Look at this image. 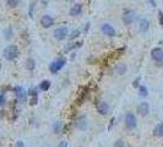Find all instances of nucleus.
I'll return each mask as SVG.
<instances>
[{"instance_id":"obj_39","label":"nucleus","mask_w":163,"mask_h":147,"mask_svg":"<svg viewBox=\"0 0 163 147\" xmlns=\"http://www.w3.org/2000/svg\"><path fill=\"white\" fill-rule=\"evenodd\" d=\"M162 1H163V0H162Z\"/></svg>"},{"instance_id":"obj_19","label":"nucleus","mask_w":163,"mask_h":147,"mask_svg":"<svg viewBox=\"0 0 163 147\" xmlns=\"http://www.w3.org/2000/svg\"><path fill=\"white\" fill-rule=\"evenodd\" d=\"M49 87H50V82H49V81H43L42 84L39 85V88H40L42 91H48Z\"/></svg>"},{"instance_id":"obj_32","label":"nucleus","mask_w":163,"mask_h":147,"mask_svg":"<svg viewBox=\"0 0 163 147\" xmlns=\"http://www.w3.org/2000/svg\"><path fill=\"white\" fill-rule=\"evenodd\" d=\"M15 147H25V145H23L22 141H19V142L16 144V146H15Z\"/></svg>"},{"instance_id":"obj_34","label":"nucleus","mask_w":163,"mask_h":147,"mask_svg":"<svg viewBox=\"0 0 163 147\" xmlns=\"http://www.w3.org/2000/svg\"><path fill=\"white\" fill-rule=\"evenodd\" d=\"M139 81H140L139 79H137V80H135V81H134V87H137V86H139Z\"/></svg>"},{"instance_id":"obj_35","label":"nucleus","mask_w":163,"mask_h":147,"mask_svg":"<svg viewBox=\"0 0 163 147\" xmlns=\"http://www.w3.org/2000/svg\"><path fill=\"white\" fill-rule=\"evenodd\" d=\"M88 29H90V23H87L86 27H85V32L87 33V32H88Z\"/></svg>"},{"instance_id":"obj_11","label":"nucleus","mask_w":163,"mask_h":147,"mask_svg":"<svg viewBox=\"0 0 163 147\" xmlns=\"http://www.w3.org/2000/svg\"><path fill=\"white\" fill-rule=\"evenodd\" d=\"M81 13H82V5L81 4H75V5H72V8L70 9V16H72V17L81 15Z\"/></svg>"},{"instance_id":"obj_28","label":"nucleus","mask_w":163,"mask_h":147,"mask_svg":"<svg viewBox=\"0 0 163 147\" xmlns=\"http://www.w3.org/2000/svg\"><path fill=\"white\" fill-rule=\"evenodd\" d=\"M5 104V93H1L0 95V105H4Z\"/></svg>"},{"instance_id":"obj_15","label":"nucleus","mask_w":163,"mask_h":147,"mask_svg":"<svg viewBox=\"0 0 163 147\" xmlns=\"http://www.w3.org/2000/svg\"><path fill=\"white\" fill-rule=\"evenodd\" d=\"M155 135L156 136H160V137H163V123L158 124L155 129Z\"/></svg>"},{"instance_id":"obj_31","label":"nucleus","mask_w":163,"mask_h":147,"mask_svg":"<svg viewBox=\"0 0 163 147\" xmlns=\"http://www.w3.org/2000/svg\"><path fill=\"white\" fill-rule=\"evenodd\" d=\"M115 147H124V144H123V141H118V142L115 144Z\"/></svg>"},{"instance_id":"obj_9","label":"nucleus","mask_w":163,"mask_h":147,"mask_svg":"<svg viewBox=\"0 0 163 147\" xmlns=\"http://www.w3.org/2000/svg\"><path fill=\"white\" fill-rule=\"evenodd\" d=\"M87 125H88V121H87V118L85 115H81L77 118L76 120V127L79 130H86Z\"/></svg>"},{"instance_id":"obj_6","label":"nucleus","mask_w":163,"mask_h":147,"mask_svg":"<svg viewBox=\"0 0 163 147\" xmlns=\"http://www.w3.org/2000/svg\"><path fill=\"white\" fill-rule=\"evenodd\" d=\"M101 29H102L103 34H106V36H108V37H114L115 33H116L115 29H114V27H113L112 25H109V23H103L102 27H101Z\"/></svg>"},{"instance_id":"obj_36","label":"nucleus","mask_w":163,"mask_h":147,"mask_svg":"<svg viewBox=\"0 0 163 147\" xmlns=\"http://www.w3.org/2000/svg\"><path fill=\"white\" fill-rule=\"evenodd\" d=\"M150 3H151V5H152V6H156V3H155V0H150Z\"/></svg>"},{"instance_id":"obj_23","label":"nucleus","mask_w":163,"mask_h":147,"mask_svg":"<svg viewBox=\"0 0 163 147\" xmlns=\"http://www.w3.org/2000/svg\"><path fill=\"white\" fill-rule=\"evenodd\" d=\"M139 92H140V96H142V97H146V96H147V88L143 87V86L140 87Z\"/></svg>"},{"instance_id":"obj_21","label":"nucleus","mask_w":163,"mask_h":147,"mask_svg":"<svg viewBox=\"0 0 163 147\" xmlns=\"http://www.w3.org/2000/svg\"><path fill=\"white\" fill-rule=\"evenodd\" d=\"M19 3H20V0H6V4L13 9L16 8L17 5H19Z\"/></svg>"},{"instance_id":"obj_14","label":"nucleus","mask_w":163,"mask_h":147,"mask_svg":"<svg viewBox=\"0 0 163 147\" xmlns=\"http://www.w3.org/2000/svg\"><path fill=\"white\" fill-rule=\"evenodd\" d=\"M139 27H140V31H141V32H147L148 28H150V22H148V20H146V19L140 20Z\"/></svg>"},{"instance_id":"obj_29","label":"nucleus","mask_w":163,"mask_h":147,"mask_svg":"<svg viewBox=\"0 0 163 147\" xmlns=\"http://www.w3.org/2000/svg\"><path fill=\"white\" fill-rule=\"evenodd\" d=\"M36 103H37V96H33V97H32V99H31V104H32V105H34Z\"/></svg>"},{"instance_id":"obj_3","label":"nucleus","mask_w":163,"mask_h":147,"mask_svg":"<svg viewBox=\"0 0 163 147\" xmlns=\"http://www.w3.org/2000/svg\"><path fill=\"white\" fill-rule=\"evenodd\" d=\"M136 19V14H135V11H132V10H125L124 11V14H123V22H124V25H131V23L135 21Z\"/></svg>"},{"instance_id":"obj_8","label":"nucleus","mask_w":163,"mask_h":147,"mask_svg":"<svg viewBox=\"0 0 163 147\" xmlns=\"http://www.w3.org/2000/svg\"><path fill=\"white\" fill-rule=\"evenodd\" d=\"M40 25H42V27H44V28H49L54 25V19L49 15H44L42 19H40Z\"/></svg>"},{"instance_id":"obj_25","label":"nucleus","mask_w":163,"mask_h":147,"mask_svg":"<svg viewBox=\"0 0 163 147\" xmlns=\"http://www.w3.org/2000/svg\"><path fill=\"white\" fill-rule=\"evenodd\" d=\"M81 43H72L71 45H69L66 47V50H70V49H74V48H77V47H80Z\"/></svg>"},{"instance_id":"obj_10","label":"nucleus","mask_w":163,"mask_h":147,"mask_svg":"<svg viewBox=\"0 0 163 147\" xmlns=\"http://www.w3.org/2000/svg\"><path fill=\"white\" fill-rule=\"evenodd\" d=\"M137 111H139V114L142 115V116L147 115L148 111H150V105H148V103H146V102L140 103V105L137 107Z\"/></svg>"},{"instance_id":"obj_13","label":"nucleus","mask_w":163,"mask_h":147,"mask_svg":"<svg viewBox=\"0 0 163 147\" xmlns=\"http://www.w3.org/2000/svg\"><path fill=\"white\" fill-rule=\"evenodd\" d=\"M15 93H16V97L19 99L20 102H25L26 101V92L23 90L22 87H16L15 88Z\"/></svg>"},{"instance_id":"obj_16","label":"nucleus","mask_w":163,"mask_h":147,"mask_svg":"<svg viewBox=\"0 0 163 147\" xmlns=\"http://www.w3.org/2000/svg\"><path fill=\"white\" fill-rule=\"evenodd\" d=\"M4 37H5V39H11V37H13V28H11V27L5 28Z\"/></svg>"},{"instance_id":"obj_24","label":"nucleus","mask_w":163,"mask_h":147,"mask_svg":"<svg viewBox=\"0 0 163 147\" xmlns=\"http://www.w3.org/2000/svg\"><path fill=\"white\" fill-rule=\"evenodd\" d=\"M34 5H36V3H31L30 5V11H28V15H30V17H33V10H34Z\"/></svg>"},{"instance_id":"obj_18","label":"nucleus","mask_w":163,"mask_h":147,"mask_svg":"<svg viewBox=\"0 0 163 147\" xmlns=\"http://www.w3.org/2000/svg\"><path fill=\"white\" fill-rule=\"evenodd\" d=\"M85 97H86V90H82L80 92V95H79V97H77V101H76V103L77 104H81L84 102V99H85Z\"/></svg>"},{"instance_id":"obj_37","label":"nucleus","mask_w":163,"mask_h":147,"mask_svg":"<svg viewBox=\"0 0 163 147\" xmlns=\"http://www.w3.org/2000/svg\"><path fill=\"white\" fill-rule=\"evenodd\" d=\"M65 1H72V0H65Z\"/></svg>"},{"instance_id":"obj_7","label":"nucleus","mask_w":163,"mask_h":147,"mask_svg":"<svg viewBox=\"0 0 163 147\" xmlns=\"http://www.w3.org/2000/svg\"><path fill=\"white\" fill-rule=\"evenodd\" d=\"M125 124H126V127L129 129H134L136 126V118L132 113H127L125 115Z\"/></svg>"},{"instance_id":"obj_2","label":"nucleus","mask_w":163,"mask_h":147,"mask_svg":"<svg viewBox=\"0 0 163 147\" xmlns=\"http://www.w3.org/2000/svg\"><path fill=\"white\" fill-rule=\"evenodd\" d=\"M65 63L66 60L64 58H59V59H56V60H54L53 63L50 64V71L53 72V74H56L59 70H61L64 66H65Z\"/></svg>"},{"instance_id":"obj_4","label":"nucleus","mask_w":163,"mask_h":147,"mask_svg":"<svg viewBox=\"0 0 163 147\" xmlns=\"http://www.w3.org/2000/svg\"><path fill=\"white\" fill-rule=\"evenodd\" d=\"M151 56L156 61L163 65V49L162 48H153L152 52H151Z\"/></svg>"},{"instance_id":"obj_12","label":"nucleus","mask_w":163,"mask_h":147,"mask_svg":"<svg viewBox=\"0 0 163 147\" xmlns=\"http://www.w3.org/2000/svg\"><path fill=\"white\" fill-rule=\"evenodd\" d=\"M97 110H98V113H100V114L106 115L109 111V105L106 102H100L97 104Z\"/></svg>"},{"instance_id":"obj_20","label":"nucleus","mask_w":163,"mask_h":147,"mask_svg":"<svg viewBox=\"0 0 163 147\" xmlns=\"http://www.w3.org/2000/svg\"><path fill=\"white\" fill-rule=\"evenodd\" d=\"M34 66H36V65H34V60H33V59H28V60L26 61V68L28 70H33Z\"/></svg>"},{"instance_id":"obj_22","label":"nucleus","mask_w":163,"mask_h":147,"mask_svg":"<svg viewBox=\"0 0 163 147\" xmlns=\"http://www.w3.org/2000/svg\"><path fill=\"white\" fill-rule=\"evenodd\" d=\"M80 33H81V32L79 31V29H75V31L69 36V39H75V38H77V37L80 36Z\"/></svg>"},{"instance_id":"obj_5","label":"nucleus","mask_w":163,"mask_h":147,"mask_svg":"<svg viewBox=\"0 0 163 147\" xmlns=\"http://www.w3.org/2000/svg\"><path fill=\"white\" fill-rule=\"evenodd\" d=\"M69 34V31H68V27L65 26H61V27H58L55 31H54V37L58 39V40H63L68 37Z\"/></svg>"},{"instance_id":"obj_38","label":"nucleus","mask_w":163,"mask_h":147,"mask_svg":"<svg viewBox=\"0 0 163 147\" xmlns=\"http://www.w3.org/2000/svg\"><path fill=\"white\" fill-rule=\"evenodd\" d=\"M0 69H1V63H0Z\"/></svg>"},{"instance_id":"obj_26","label":"nucleus","mask_w":163,"mask_h":147,"mask_svg":"<svg viewBox=\"0 0 163 147\" xmlns=\"http://www.w3.org/2000/svg\"><path fill=\"white\" fill-rule=\"evenodd\" d=\"M61 130V124H60V123H56V124L54 125V131L55 132H59Z\"/></svg>"},{"instance_id":"obj_1","label":"nucleus","mask_w":163,"mask_h":147,"mask_svg":"<svg viewBox=\"0 0 163 147\" xmlns=\"http://www.w3.org/2000/svg\"><path fill=\"white\" fill-rule=\"evenodd\" d=\"M4 58L6 60H15L19 55V48L16 45H8L6 48L4 49Z\"/></svg>"},{"instance_id":"obj_17","label":"nucleus","mask_w":163,"mask_h":147,"mask_svg":"<svg viewBox=\"0 0 163 147\" xmlns=\"http://www.w3.org/2000/svg\"><path fill=\"white\" fill-rule=\"evenodd\" d=\"M115 71H116V74L123 75V74L126 71V66L124 65V64H120V65H118V66L115 68Z\"/></svg>"},{"instance_id":"obj_27","label":"nucleus","mask_w":163,"mask_h":147,"mask_svg":"<svg viewBox=\"0 0 163 147\" xmlns=\"http://www.w3.org/2000/svg\"><path fill=\"white\" fill-rule=\"evenodd\" d=\"M158 20H160V25L163 26V13H162V11H160V13H158Z\"/></svg>"},{"instance_id":"obj_33","label":"nucleus","mask_w":163,"mask_h":147,"mask_svg":"<svg viewBox=\"0 0 163 147\" xmlns=\"http://www.w3.org/2000/svg\"><path fill=\"white\" fill-rule=\"evenodd\" d=\"M40 1H42L43 6H45V5H48V1H49V0H40Z\"/></svg>"},{"instance_id":"obj_30","label":"nucleus","mask_w":163,"mask_h":147,"mask_svg":"<svg viewBox=\"0 0 163 147\" xmlns=\"http://www.w3.org/2000/svg\"><path fill=\"white\" fill-rule=\"evenodd\" d=\"M58 147H68V142H65V141H61Z\"/></svg>"}]
</instances>
